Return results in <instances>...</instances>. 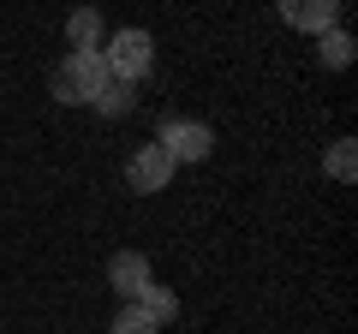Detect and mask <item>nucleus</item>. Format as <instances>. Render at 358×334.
Listing matches in <instances>:
<instances>
[{
    "label": "nucleus",
    "mask_w": 358,
    "mask_h": 334,
    "mask_svg": "<svg viewBox=\"0 0 358 334\" xmlns=\"http://www.w3.org/2000/svg\"><path fill=\"white\" fill-rule=\"evenodd\" d=\"M102 84H108L102 48H66V54H60V66L48 72V90H54V102H66V108H90Z\"/></svg>",
    "instance_id": "1"
},
{
    "label": "nucleus",
    "mask_w": 358,
    "mask_h": 334,
    "mask_svg": "<svg viewBox=\"0 0 358 334\" xmlns=\"http://www.w3.org/2000/svg\"><path fill=\"white\" fill-rule=\"evenodd\" d=\"M102 66H108L114 84H131V90H138L143 78L155 72V36L143 24H126V30H114V36H102Z\"/></svg>",
    "instance_id": "2"
},
{
    "label": "nucleus",
    "mask_w": 358,
    "mask_h": 334,
    "mask_svg": "<svg viewBox=\"0 0 358 334\" xmlns=\"http://www.w3.org/2000/svg\"><path fill=\"white\" fill-rule=\"evenodd\" d=\"M155 143L167 150V161H173V167H197V161L215 155V126H209V119H179V114H167L162 126H155Z\"/></svg>",
    "instance_id": "3"
},
{
    "label": "nucleus",
    "mask_w": 358,
    "mask_h": 334,
    "mask_svg": "<svg viewBox=\"0 0 358 334\" xmlns=\"http://www.w3.org/2000/svg\"><path fill=\"white\" fill-rule=\"evenodd\" d=\"M179 167L167 161V150L162 143H138V150H131V161H126V185L138 197H155V191H167V180H173Z\"/></svg>",
    "instance_id": "4"
},
{
    "label": "nucleus",
    "mask_w": 358,
    "mask_h": 334,
    "mask_svg": "<svg viewBox=\"0 0 358 334\" xmlns=\"http://www.w3.org/2000/svg\"><path fill=\"white\" fill-rule=\"evenodd\" d=\"M275 13L299 36H322V30L341 24V0H275Z\"/></svg>",
    "instance_id": "5"
},
{
    "label": "nucleus",
    "mask_w": 358,
    "mask_h": 334,
    "mask_svg": "<svg viewBox=\"0 0 358 334\" xmlns=\"http://www.w3.org/2000/svg\"><path fill=\"white\" fill-rule=\"evenodd\" d=\"M150 281H155V269H150V257H143V251H114V257H108V286H114L126 305H131Z\"/></svg>",
    "instance_id": "6"
},
{
    "label": "nucleus",
    "mask_w": 358,
    "mask_h": 334,
    "mask_svg": "<svg viewBox=\"0 0 358 334\" xmlns=\"http://www.w3.org/2000/svg\"><path fill=\"white\" fill-rule=\"evenodd\" d=\"M352 60H358V42H352V30H346V24H334V30H322V36H317V66H322V72H346Z\"/></svg>",
    "instance_id": "7"
},
{
    "label": "nucleus",
    "mask_w": 358,
    "mask_h": 334,
    "mask_svg": "<svg viewBox=\"0 0 358 334\" xmlns=\"http://www.w3.org/2000/svg\"><path fill=\"white\" fill-rule=\"evenodd\" d=\"M131 305H138L143 317L155 322V328H167V322L179 317V293H173V286H162V281H150V286H143L138 298H131Z\"/></svg>",
    "instance_id": "8"
},
{
    "label": "nucleus",
    "mask_w": 358,
    "mask_h": 334,
    "mask_svg": "<svg viewBox=\"0 0 358 334\" xmlns=\"http://www.w3.org/2000/svg\"><path fill=\"white\" fill-rule=\"evenodd\" d=\"M322 173H329L334 185H352V180H358V143H352V138H334L329 155H322Z\"/></svg>",
    "instance_id": "9"
},
{
    "label": "nucleus",
    "mask_w": 358,
    "mask_h": 334,
    "mask_svg": "<svg viewBox=\"0 0 358 334\" xmlns=\"http://www.w3.org/2000/svg\"><path fill=\"white\" fill-rule=\"evenodd\" d=\"M102 13H96V6H78L72 18H66V42H72V48H102Z\"/></svg>",
    "instance_id": "10"
},
{
    "label": "nucleus",
    "mask_w": 358,
    "mask_h": 334,
    "mask_svg": "<svg viewBox=\"0 0 358 334\" xmlns=\"http://www.w3.org/2000/svg\"><path fill=\"white\" fill-rule=\"evenodd\" d=\"M131 102H138V96H131V84H114V78H108L102 90H96V102H90V108H96V114H108V119H120Z\"/></svg>",
    "instance_id": "11"
},
{
    "label": "nucleus",
    "mask_w": 358,
    "mask_h": 334,
    "mask_svg": "<svg viewBox=\"0 0 358 334\" xmlns=\"http://www.w3.org/2000/svg\"><path fill=\"white\" fill-rule=\"evenodd\" d=\"M108 334H162V328H155L138 305H120V317H114V328H108Z\"/></svg>",
    "instance_id": "12"
}]
</instances>
